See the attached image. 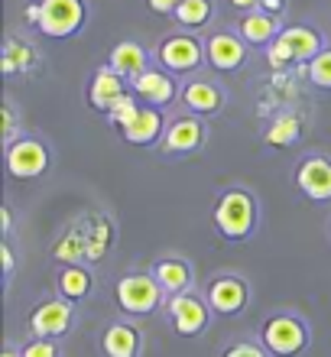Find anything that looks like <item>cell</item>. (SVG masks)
<instances>
[{
    "instance_id": "obj_30",
    "label": "cell",
    "mask_w": 331,
    "mask_h": 357,
    "mask_svg": "<svg viewBox=\"0 0 331 357\" xmlns=\"http://www.w3.org/2000/svg\"><path fill=\"white\" fill-rule=\"evenodd\" d=\"M20 137H23V133H20V114H17V107L7 101L0 107V143L10 146V143L20 140Z\"/></svg>"
},
{
    "instance_id": "obj_4",
    "label": "cell",
    "mask_w": 331,
    "mask_h": 357,
    "mask_svg": "<svg viewBox=\"0 0 331 357\" xmlns=\"http://www.w3.org/2000/svg\"><path fill=\"white\" fill-rule=\"evenodd\" d=\"M153 59H156V66L172 72L176 78L192 75V72H199V68L208 62V56H205V39L192 36V33H172V36H166L160 46H156Z\"/></svg>"
},
{
    "instance_id": "obj_39",
    "label": "cell",
    "mask_w": 331,
    "mask_h": 357,
    "mask_svg": "<svg viewBox=\"0 0 331 357\" xmlns=\"http://www.w3.org/2000/svg\"><path fill=\"white\" fill-rule=\"evenodd\" d=\"M328 241H331V221H328Z\"/></svg>"
},
{
    "instance_id": "obj_31",
    "label": "cell",
    "mask_w": 331,
    "mask_h": 357,
    "mask_svg": "<svg viewBox=\"0 0 331 357\" xmlns=\"http://www.w3.org/2000/svg\"><path fill=\"white\" fill-rule=\"evenodd\" d=\"M20 357H62V351H59V341L52 338H33L20 348Z\"/></svg>"
},
{
    "instance_id": "obj_38",
    "label": "cell",
    "mask_w": 331,
    "mask_h": 357,
    "mask_svg": "<svg viewBox=\"0 0 331 357\" xmlns=\"http://www.w3.org/2000/svg\"><path fill=\"white\" fill-rule=\"evenodd\" d=\"M0 357H20V348H13V344H3V354Z\"/></svg>"
},
{
    "instance_id": "obj_6",
    "label": "cell",
    "mask_w": 331,
    "mask_h": 357,
    "mask_svg": "<svg viewBox=\"0 0 331 357\" xmlns=\"http://www.w3.org/2000/svg\"><path fill=\"white\" fill-rule=\"evenodd\" d=\"M43 17H39V33L49 39H68L85 29L88 7L85 0H39Z\"/></svg>"
},
{
    "instance_id": "obj_18",
    "label": "cell",
    "mask_w": 331,
    "mask_h": 357,
    "mask_svg": "<svg viewBox=\"0 0 331 357\" xmlns=\"http://www.w3.org/2000/svg\"><path fill=\"white\" fill-rule=\"evenodd\" d=\"M182 104L195 117H215L224 107V91L208 78H192L182 85Z\"/></svg>"
},
{
    "instance_id": "obj_15",
    "label": "cell",
    "mask_w": 331,
    "mask_h": 357,
    "mask_svg": "<svg viewBox=\"0 0 331 357\" xmlns=\"http://www.w3.org/2000/svg\"><path fill=\"white\" fill-rule=\"evenodd\" d=\"M279 43H283L289 52H293V62L295 66H309L315 56H322L325 49V36L322 29L315 26H305V23H293V26H283V33H279Z\"/></svg>"
},
{
    "instance_id": "obj_26",
    "label": "cell",
    "mask_w": 331,
    "mask_h": 357,
    "mask_svg": "<svg viewBox=\"0 0 331 357\" xmlns=\"http://www.w3.org/2000/svg\"><path fill=\"white\" fill-rule=\"evenodd\" d=\"M172 20L185 29H201L215 20V0H182Z\"/></svg>"
},
{
    "instance_id": "obj_3",
    "label": "cell",
    "mask_w": 331,
    "mask_h": 357,
    "mask_svg": "<svg viewBox=\"0 0 331 357\" xmlns=\"http://www.w3.org/2000/svg\"><path fill=\"white\" fill-rule=\"evenodd\" d=\"M114 302L123 315L143 319V315H153L160 305H166V292L153 280V273H123L114 282Z\"/></svg>"
},
{
    "instance_id": "obj_16",
    "label": "cell",
    "mask_w": 331,
    "mask_h": 357,
    "mask_svg": "<svg viewBox=\"0 0 331 357\" xmlns=\"http://www.w3.org/2000/svg\"><path fill=\"white\" fill-rule=\"evenodd\" d=\"M150 273H153V280L160 282V289L166 292V299L192 292V282H195L192 264L182 260V257H160V260H153Z\"/></svg>"
},
{
    "instance_id": "obj_36",
    "label": "cell",
    "mask_w": 331,
    "mask_h": 357,
    "mask_svg": "<svg viewBox=\"0 0 331 357\" xmlns=\"http://www.w3.org/2000/svg\"><path fill=\"white\" fill-rule=\"evenodd\" d=\"M234 10H240V13H254V10H260V3L263 0H227Z\"/></svg>"
},
{
    "instance_id": "obj_17",
    "label": "cell",
    "mask_w": 331,
    "mask_h": 357,
    "mask_svg": "<svg viewBox=\"0 0 331 357\" xmlns=\"http://www.w3.org/2000/svg\"><path fill=\"white\" fill-rule=\"evenodd\" d=\"M166 127H169V123H166L160 107L143 104L140 111H137V117L121 130V137L130 143V146H153V143L160 146L162 137H166Z\"/></svg>"
},
{
    "instance_id": "obj_10",
    "label": "cell",
    "mask_w": 331,
    "mask_h": 357,
    "mask_svg": "<svg viewBox=\"0 0 331 357\" xmlns=\"http://www.w3.org/2000/svg\"><path fill=\"white\" fill-rule=\"evenodd\" d=\"M247 302H250V286H247L244 276H237V273H218V276L208 282V305L215 315L234 319V315H240V312L247 309Z\"/></svg>"
},
{
    "instance_id": "obj_5",
    "label": "cell",
    "mask_w": 331,
    "mask_h": 357,
    "mask_svg": "<svg viewBox=\"0 0 331 357\" xmlns=\"http://www.w3.org/2000/svg\"><path fill=\"white\" fill-rule=\"evenodd\" d=\"M3 162H7L10 178L33 182V178L46 176L49 162H52V150H49L46 140H39V137H29V133H23L20 140H13L10 146H3Z\"/></svg>"
},
{
    "instance_id": "obj_11",
    "label": "cell",
    "mask_w": 331,
    "mask_h": 357,
    "mask_svg": "<svg viewBox=\"0 0 331 357\" xmlns=\"http://www.w3.org/2000/svg\"><path fill=\"white\" fill-rule=\"evenodd\" d=\"M130 94H137L140 104H150V107L166 111L176 98H182V88H179V82H176L172 72L153 66V68H146L143 75H137L130 82Z\"/></svg>"
},
{
    "instance_id": "obj_33",
    "label": "cell",
    "mask_w": 331,
    "mask_h": 357,
    "mask_svg": "<svg viewBox=\"0 0 331 357\" xmlns=\"http://www.w3.org/2000/svg\"><path fill=\"white\" fill-rule=\"evenodd\" d=\"M0 264H3V282H13V273H17V257H13V247L3 241L0 244Z\"/></svg>"
},
{
    "instance_id": "obj_19",
    "label": "cell",
    "mask_w": 331,
    "mask_h": 357,
    "mask_svg": "<svg viewBox=\"0 0 331 357\" xmlns=\"http://www.w3.org/2000/svg\"><path fill=\"white\" fill-rule=\"evenodd\" d=\"M101 351L107 357H140L143 335L133 321H114L101 335Z\"/></svg>"
},
{
    "instance_id": "obj_37",
    "label": "cell",
    "mask_w": 331,
    "mask_h": 357,
    "mask_svg": "<svg viewBox=\"0 0 331 357\" xmlns=\"http://www.w3.org/2000/svg\"><path fill=\"white\" fill-rule=\"evenodd\" d=\"M260 10H263V13H270V17H279V13L286 10V0H263V3H260Z\"/></svg>"
},
{
    "instance_id": "obj_9",
    "label": "cell",
    "mask_w": 331,
    "mask_h": 357,
    "mask_svg": "<svg viewBox=\"0 0 331 357\" xmlns=\"http://www.w3.org/2000/svg\"><path fill=\"white\" fill-rule=\"evenodd\" d=\"M208 140V123L205 117H195V114H182L166 127V137H162L160 150L166 156H189V153H199Z\"/></svg>"
},
{
    "instance_id": "obj_21",
    "label": "cell",
    "mask_w": 331,
    "mask_h": 357,
    "mask_svg": "<svg viewBox=\"0 0 331 357\" xmlns=\"http://www.w3.org/2000/svg\"><path fill=\"white\" fill-rule=\"evenodd\" d=\"M279 33H283V26H279V20L270 17V13H263V10L244 13V17L237 20V36L244 39L247 46L266 49L276 36H279Z\"/></svg>"
},
{
    "instance_id": "obj_12",
    "label": "cell",
    "mask_w": 331,
    "mask_h": 357,
    "mask_svg": "<svg viewBox=\"0 0 331 357\" xmlns=\"http://www.w3.org/2000/svg\"><path fill=\"white\" fill-rule=\"evenodd\" d=\"M299 195H305L309 202H331V156H322V153H312L305 156L299 166H295L293 176Z\"/></svg>"
},
{
    "instance_id": "obj_13",
    "label": "cell",
    "mask_w": 331,
    "mask_h": 357,
    "mask_svg": "<svg viewBox=\"0 0 331 357\" xmlns=\"http://www.w3.org/2000/svg\"><path fill=\"white\" fill-rule=\"evenodd\" d=\"M127 94H130V82L123 75H117L111 66H101L95 75H91V82H88L85 98H88V107H91V111L107 117Z\"/></svg>"
},
{
    "instance_id": "obj_24",
    "label": "cell",
    "mask_w": 331,
    "mask_h": 357,
    "mask_svg": "<svg viewBox=\"0 0 331 357\" xmlns=\"http://www.w3.org/2000/svg\"><path fill=\"white\" fill-rule=\"evenodd\" d=\"M39 66V52L29 43H20L17 36H7L3 56H0V72L3 78H13L17 72H33Z\"/></svg>"
},
{
    "instance_id": "obj_14",
    "label": "cell",
    "mask_w": 331,
    "mask_h": 357,
    "mask_svg": "<svg viewBox=\"0 0 331 357\" xmlns=\"http://www.w3.org/2000/svg\"><path fill=\"white\" fill-rule=\"evenodd\" d=\"M205 56H208V66L218 68V72H237L244 68L247 56H250V46L237 36L234 29H218L205 39Z\"/></svg>"
},
{
    "instance_id": "obj_7",
    "label": "cell",
    "mask_w": 331,
    "mask_h": 357,
    "mask_svg": "<svg viewBox=\"0 0 331 357\" xmlns=\"http://www.w3.org/2000/svg\"><path fill=\"white\" fill-rule=\"evenodd\" d=\"M72 321H75V302L62 299H43L36 309L29 312V335L33 338H66L72 331Z\"/></svg>"
},
{
    "instance_id": "obj_23",
    "label": "cell",
    "mask_w": 331,
    "mask_h": 357,
    "mask_svg": "<svg viewBox=\"0 0 331 357\" xmlns=\"http://www.w3.org/2000/svg\"><path fill=\"white\" fill-rule=\"evenodd\" d=\"M56 289H59V296L68 302H85L88 296L95 292V276H91L88 264L62 266L56 276Z\"/></svg>"
},
{
    "instance_id": "obj_2",
    "label": "cell",
    "mask_w": 331,
    "mask_h": 357,
    "mask_svg": "<svg viewBox=\"0 0 331 357\" xmlns=\"http://www.w3.org/2000/svg\"><path fill=\"white\" fill-rule=\"evenodd\" d=\"M260 344L273 357H299L312 344V328L295 312H273L260 325Z\"/></svg>"
},
{
    "instance_id": "obj_20",
    "label": "cell",
    "mask_w": 331,
    "mask_h": 357,
    "mask_svg": "<svg viewBox=\"0 0 331 357\" xmlns=\"http://www.w3.org/2000/svg\"><path fill=\"white\" fill-rule=\"evenodd\" d=\"M153 62V52L150 49H143L140 43H117V46L111 49V56H107V66L117 72V75H123L127 82H133L137 75H143L146 68H153L150 66Z\"/></svg>"
},
{
    "instance_id": "obj_29",
    "label": "cell",
    "mask_w": 331,
    "mask_h": 357,
    "mask_svg": "<svg viewBox=\"0 0 331 357\" xmlns=\"http://www.w3.org/2000/svg\"><path fill=\"white\" fill-rule=\"evenodd\" d=\"M143 104H140V98H137V94H127V98H123L121 104H117V107H114L111 114H107V123H111L114 130L121 133L123 127H127V123L133 121V117H137V111H140Z\"/></svg>"
},
{
    "instance_id": "obj_25",
    "label": "cell",
    "mask_w": 331,
    "mask_h": 357,
    "mask_svg": "<svg viewBox=\"0 0 331 357\" xmlns=\"http://www.w3.org/2000/svg\"><path fill=\"white\" fill-rule=\"evenodd\" d=\"M52 257H56L62 266L85 264V260H88V241H85V231H82V225H78V221L72 227H66V234L56 241Z\"/></svg>"
},
{
    "instance_id": "obj_27",
    "label": "cell",
    "mask_w": 331,
    "mask_h": 357,
    "mask_svg": "<svg viewBox=\"0 0 331 357\" xmlns=\"http://www.w3.org/2000/svg\"><path fill=\"white\" fill-rule=\"evenodd\" d=\"M302 137V121H299V114H279V117H273V123L266 127L263 140L270 143V146H293L295 140Z\"/></svg>"
},
{
    "instance_id": "obj_8",
    "label": "cell",
    "mask_w": 331,
    "mask_h": 357,
    "mask_svg": "<svg viewBox=\"0 0 331 357\" xmlns=\"http://www.w3.org/2000/svg\"><path fill=\"white\" fill-rule=\"evenodd\" d=\"M166 315H169L172 328H176L179 338H199L201 331L208 328L211 305H208V299H201L195 292H185V296L166 299Z\"/></svg>"
},
{
    "instance_id": "obj_35",
    "label": "cell",
    "mask_w": 331,
    "mask_h": 357,
    "mask_svg": "<svg viewBox=\"0 0 331 357\" xmlns=\"http://www.w3.org/2000/svg\"><path fill=\"white\" fill-rule=\"evenodd\" d=\"M0 231H3V241L13 231V211H10V205H0Z\"/></svg>"
},
{
    "instance_id": "obj_1",
    "label": "cell",
    "mask_w": 331,
    "mask_h": 357,
    "mask_svg": "<svg viewBox=\"0 0 331 357\" xmlns=\"http://www.w3.org/2000/svg\"><path fill=\"white\" fill-rule=\"evenodd\" d=\"M256 221H260V205L250 188H224L211 208V225L224 241H247V237L256 231Z\"/></svg>"
},
{
    "instance_id": "obj_34",
    "label": "cell",
    "mask_w": 331,
    "mask_h": 357,
    "mask_svg": "<svg viewBox=\"0 0 331 357\" xmlns=\"http://www.w3.org/2000/svg\"><path fill=\"white\" fill-rule=\"evenodd\" d=\"M182 0H146V7L153 10V13H176V7H179Z\"/></svg>"
},
{
    "instance_id": "obj_22",
    "label": "cell",
    "mask_w": 331,
    "mask_h": 357,
    "mask_svg": "<svg viewBox=\"0 0 331 357\" xmlns=\"http://www.w3.org/2000/svg\"><path fill=\"white\" fill-rule=\"evenodd\" d=\"M78 225H82L85 241H88V260H85V264L105 260V254L111 250V244H114L111 218H107V215H85V218H78Z\"/></svg>"
},
{
    "instance_id": "obj_32",
    "label": "cell",
    "mask_w": 331,
    "mask_h": 357,
    "mask_svg": "<svg viewBox=\"0 0 331 357\" xmlns=\"http://www.w3.org/2000/svg\"><path fill=\"white\" fill-rule=\"evenodd\" d=\"M221 357H273V354H270L260 341H237V344L224 348V354Z\"/></svg>"
},
{
    "instance_id": "obj_28",
    "label": "cell",
    "mask_w": 331,
    "mask_h": 357,
    "mask_svg": "<svg viewBox=\"0 0 331 357\" xmlns=\"http://www.w3.org/2000/svg\"><path fill=\"white\" fill-rule=\"evenodd\" d=\"M305 68V75H309V82H312L315 88H328L331 91V49H325L322 56H315Z\"/></svg>"
}]
</instances>
